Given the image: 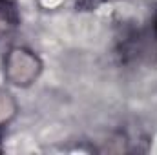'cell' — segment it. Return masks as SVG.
I'll return each mask as SVG.
<instances>
[]
</instances>
